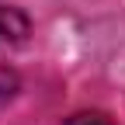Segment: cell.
I'll return each mask as SVG.
<instances>
[{
	"instance_id": "2",
	"label": "cell",
	"mask_w": 125,
	"mask_h": 125,
	"mask_svg": "<svg viewBox=\"0 0 125 125\" xmlns=\"http://www.w3.org/2000/svg\"><path fill=\"white\" fill-rule=\"evenodd\" d=\"M66 125H115V122L108 118L104 111H80V115H73Z\"/></svg>"
},
{
	"instance_id": "1",
	"label": "cell",
	"mask_w": 125,
	"mask_h": 125,
	"mask_svg": "<svg viewBox=\"0 0 125 125\" xmlns=\"http://www.w3.org/2000/svg\"><path fill=\"white\" fill-rule=\"evenodd\" d=\"M31 35V21L28 14L18 7H0V52L4 49H18Z\"/></svg>"
}]
</instances>
